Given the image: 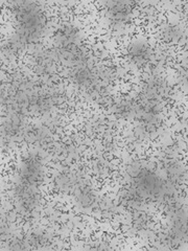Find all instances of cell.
<instances>
[{"label": "cell", "instance_id": "6da1fadb", "mask_svg": "<svg viewBox=\"0 0 188 251\" xmlns=\"http://www.w3.org/2000/svg\"><path fill=\"white\" fill-rule=\"evenodd\" d=\"M16 29L7 41V50L17 53L40 40L46 28V17L41 6L31 1L11 4Z\"/></svg>", "mask_w": 188, "mask_h": 251}, {"label": "cell", "instance_id": "7a4b0ae2", "mask_svg": "<svg viewBox=\"0 0 188 251\" xmlns=\"http://www.w3.org/2000/svg\"><path fill=\"white\" fill-rule=\"evenodd\" d=\"M43 181V160L37 154H28L21 159L14 180V196L19 209L31 213L40 199Z\"/></svg>", "mask_w": 188, "mask_h": 251}, {"label": "cell", "instance_id": "3957f363", "mask_svg": "<svg viewBox=\"0 0 188 251\" xmlns=\"http://www.w3.org/2000/svg\"><path fill=\"white\" fill-rule=\"evenodd\" d=\"M134 182L138 191L147 196L158 195L162 192V182L160 178L152 174L150 172H140L135 176Z\"/></svg>", "mask_w": 188, "mask_h": 251}, {"label": "cell", "instance_id": "52a82bcc", "mask_svg": "<svg viewBox=\"0 0 188 251\" xmlns=\"http://www.w3.org/2000/svg\"><path fill=\"white\" fill-rule=\"evenodd\" d=\"M2 99V89H1V87H0V100Z\"/></svg>", "mask_w": 188, "mask_h": 251}, {"label": "cell", "instance_id": "277c9868", "mask_svg": "<svg viewBox=\"0 0 188 251\" xmlns=\"http://www.w3.org/2000/svg\"><path fill=\"white\" fill-rule=\"evenodd\" d=\"M133 3L132 2H107L106 10L109 17L115 22H125L132 13Z\"/></svg>", "mask_w": 188, "mask_h": 251}, {"label": "cell", "instance_id": "8992f818", "mask_svg": "<svg viewBox=\"0 0 188 251\" xmlns=\"http://www.w3.org/2000/svg\"><path fill=\"white\" fill-rule=\"evenodd\" d=\"M148 57H150V50L145 44L137 42L130 47L129 58L135 64H142Z\"/></svg>", "mask_w": 188, "mask_h": 251}, {"label": "cell", "instance_id": "5b68a950", "mask_svg": "<svg viewBox=\"0 0 188 251\" xmlns=\"http://www.w3.org/2000/svg\"><path fill=\"white\" fill-rule=\"evenodd\" d=\"M21 127L22 126L20 117H18L17 115H12L11 117H7L1 125L2 134L7 139H12L19 134Z\"/></svg>", "mask_w": 188, "mask_h": 251}]
</instances>
